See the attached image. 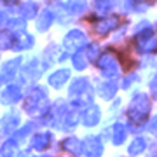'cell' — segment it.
I'll list each match as a JSON object with an SVG mask.
<instances>
[{
    "label": "cell",
    "mask_w": 157,
    "mask_h": 157,
    "mask_svg": "<svg viewBox=\"0 0 157 157\" xmlns=\"http://www.w3.org/2000/svg\"><path fill=\"white\" fill-rule=\"evenodd\" d=\"M150 112V100L145 94H136L131 101V105L128 108V113L133 122H140L148 115Z\"/></svg>",
    "instance_id": "6da1fadb"
},
{
    "label": "cell",
    "mask_w": 157,
    "mask_h": 157,
    "mask_svg": "<svg viewBox=\"0 0 157 157\" xmlns=\"http://www.w3.org/2000/svg\"><path fill=\"white\" fill-rule=\"evenodd\" d=\"M47 107V96H45V91L37 87L26 96V101H25V110L32 115H37V113L44 112V108Z\"/></svg>",
    "instance_id": "7a4b0ae2"
},
{
    "label": "cell",
    "mask_w": 157,
    "mask_h": 157,
    "mask_svg": "<svg viewBox=\"0 0 157 157\" xmlns=\"http://www.w3.org/2000/svg\"><path fill=\"white\" fill-rule=\"evenodd\" d=\"M136 47L140 52H152L157 49V37L152 35V30H147L136 37Z\"/></svg>",
    "instance_id": "3957f363"
},
{
    "label": "cell",
    "mask_w": 157,
    "mask_h": 157,
    "mask_svg": "<svg viewBox=\"0 0 157 157\" xmlns=\"http://www.w3.org/2000/svg\"><path fill=\"white\" fill-rule=\"evenodd\" d=\"M98 67L103 70V73L107 75V77H115L119 73V63L115 59L113 54L107 52V54H103V56L98 59Z\"/></svg>",
    "instance_id": "277c9868"
},
{
    "label": "cell",
    "mask_w": 157,
    "mask_h": 157,
    "mask_svg": "<svg viewBox=\"0 0 157 157\" xmlns=\"http://www.w3.org/2000/svg\"><path fill=\"white\" fill-rule=\"evenodd\" d=\"M86 35L80 32V30H72L70 33L65 37V47H67L68 52H73V51H77L78 47H82L86 44Z\"/></svg>",
    "instance_id": "5b68a950"
},
{
    "label": "cell",
    "mask_w": 157,
    "mask_h": 157,
    "mask_svg": "<svg viewBox=\"0 0 157 157\" xmlns=\"http://www.w3.org/2000/svg\"><path fill=\"white\" fill-rule=\"evenodd\" d=\"M84 152L87 157H100L103 152V143L96 136H87L84 140Z\"/></svg>",
    "instance_id": "8992f818"
},
{
    "label": "cell",
    "mask_w": 157,
    "mask_h": 157,
    "mask_svg": "<svg viewBox=\"0 0 157 157\" xmlns=\"http://www.w3.org/2000/svg\"><path fill=\"white\" fill-rule=\"evenodd\" d=\"M119 23H121V19H119L117 16H112V17H103V19H100V21L94 25V30L98 32V33L105 35L108 33V32H112V30H115L119 26Z\"/></svg>",
    "instance_id": "52a82bcc"
},
{
    "label": "cell",
    "mask_w": 157,
    "mask_h": 157,
    "mask_svg": "<svg viewBox=\"0 0 157 157\" xmlns=\"http://www.w3.org/2000/svg\"><path fill=\"white\" fill-rule=\"evenodd\" d=\"M0 100H2V103H6V105H9V103H16L17 100H21V87L19 86H7L6 89L2 91V94H0Z\"/></svg>",
    "instance_id": "ba28073f"
},
{
    "label": "cell",
    "mask_w": 157,
    "mask_h": 157,
    "mask_svg": "<svg viewBox=\"0 0 157 157\" xmlns=\"http://www.w3.org/2000/svg\"><path fill=\"white\" fill-rule=\"evenodd\" d=\"M17 67H19V59H12V61H7L2 68V73H0V84H4V82H9L17 72Z\"/></svg>",
    "instance_id": "9c48e42d"
},
{
    "label": "cell",
    "mask_w": 157,
    "mask_h": 157,
    "mask_svg": "<svg viewBox=\"0 0 157 157\" xmlns=\"http://www.w3.org/2000/svg\"><path fill=\"white\" fill-rule=\"evenodd\" d=\"M40 75V63L39 59H30L26 65H25V70H23V78L25 80H33Z\"/></svg>",
    "instance_id": "30bf717a"
},
{
    "label": "cell",
    "mask_w": 157,
    "mask_h": 157,
    "mask_svg": "<svg viewBox=\"0 0 157 157\" xmlns=\"http://www.w3.org/2000/svg\"><path fill=\"white\" fill-rule=\"evenodd\" d=\"M89 91V84H87V80L86 78H77V80H73V84L70 86V96H77L78 94V100H82V93H87Z\"/></svg>",
    "instance_id": "8fae6325"
},
{
    "label": "cell",
    "mask_w": 157,
    "mask_h": 157,
    "mask_svg": "<svg viewBox=\"0 0 157 157\" xmlns=\"http://www.w3.org/2000/svg\"><path fill=\"white\" fill-rule=\"evenodd\" d=\"M63 148L68 152V154H72V155H80L82 154V141L77 140V138H67V140L63 141Z\"/></svg>",
    "instance_id": "7c38bea8"
},
{
    "label": "cell",
    "mask_w": 157,
    "mask_h": 157,
    "mask_svg": "<svg viewBox=\"0 0 157 157\" xmlns=\"http://www.w3.org/2000/svg\"><path fill=\"white\" fill-rule=\"evenodd\" d=\"M51 140H52L51 133H40V135H37L32 140V147L35 150H44V148H47L51 145Z\"/></svg>",
    "instance_id": "4fadbf2b"
},
{
    "label": "cell",
    "mask_w": 157,
    "mask_h": 157,
    "mask_svg": "<svg viewBox=\"0 0 157 157\" xmlns=\"http://www.w3.org/2000/svg\"><path fill=\"white\" fill-rule=\"evenodd\" d=\"M98 121H100V108L98 107H89L82 113V122L86 126H94Z\"/></svg>",
    "instance_id": "5bb4252c"
},
{
    "label": "cell",
    "mask_w": 157,
    "mask_h": 157,
    "mask_svg": "<svg viewBox=\"0 0 157 157\" xmlns=\"http://www.w3.org/2000/svg\"><path fill=\"white\" fill-rule=\"evenodd\" d=\"M77 122H78V113L73 112V110H70V112L65 110L59 126H61L63 129H72V128H75V124H77Z\"/></svg>",
    "instance_id": "9a60e30c"
},
{
    "label": "cell",
    "mask_w": 157,
    "mask_h": 157,
    "mask_svg": "<svg viewBox=\"0 0 157 157\" xmlns=\"http://www.w3.org/2000/svg\"><path fill=\"white\" fill-rule=\"evenodd\" d=\"M19 124V115L17 113H9L2 119V131L4 133H11L12 129H16V126Z\"/></svg>",
    "instance_id": "2e32d148"
},
{
    "label": "cell",
    "mask_w": 157,
    "mask_h": 157,
    "mask_svg": "<svg viewBox=\"0 0 157 157\" xmlns=\"http://www.w3.org/2000/svg\"><path fill=\"white\" fill-rule=\"evenodd\" d=\"M68 75H70L68 70H58V72H54L49 77V84L54 86V87H61V86L68 80Z\"/></svg>",
    "instance_id": "e0dca14e"
},
{
    "label": "cell",
    "mask_w": 157,
    "mask_h": 157,
    "mask_svg": "<svg viewBox=\"0 0 157 157\" xmlns=\"http://www.w3.org/2000/svg\"><path fill=\"white\" fill-rule=\"evenodd\" d=\"M126 135H128V131H126V126H122V124H115L112 128V140L115 145H121L126 140Z\"/></svg>",
    "instance_id": "ac0fdd59"
},
{
    "label": "cell",
    "mask_w": 157,
    "mask_h": 157,
    "mask_svg": "<svg viewBox=\"0 0 157 157\" xmlns=\"http://www.w3.org/2000/svg\"><path fill=\"white\" fill-rule=\"evenodd\" d=\"M115 91H117V86L113 84V82H105V84H100L98 94H100L101 98H105V100H110V98L115 94Z\"/></svg>",
    "instance_id": "d6986e66"
},
{
    "label": "cell",
    "mask_w": 157,
    "mask_h": 157,
    "mask_svg": "<svg viewBox=\"0 0 157 157\" xmlns=\"http://www.w3.org/2000/svg\"><path fill=\"white\" fill-rule=\"evenodd\" d=\"M52 19H54V16H52V12H51L49 9H44V11L40 12L39 21H37V26H39V30H47V28L51 26V23H52Z\"/></svg>",
    "instance_id": "ffe728a7"
},
{
    "label": "cell",
    "mask_w": 157,
    "mask_h": 157,
    "mask_svg": "<svg viewBox=\"0 0 157 157\" xmlns=\"http://www.w3.org/2000/svg\"><path fill=\"white\" fill-rule=\"evenodd\" d=\"M19 12H21L23 17H33L37 14V6L33 2H25L19 6Z\"/></svg>",
    "instance_id": "44dd1931"
},
{
    "label": "cell",
    "mask_w": 157,
    "mask_h": 157,
    "mask_svg": "<svg viewBox=\"0 0 157 157\" xmlns=\"http://www.w3.org/2000/svg\"><path fill=\"white\" fill-rule=\"evenodd\" d=\"M16 143L12 140H9L7 143H4V147L0 148V157H16Z\"/></svg>",
    "instance_id": "7402d4cb"
},
{
    "label": "cell",
    "mask_w": 157,
    "mask_h": 157,
    "mask_svg": "<svg viewBox=\"0 0 157 157\" xmlns=\"http://www.w3.org/2000/svg\"><path fill=\"white\" fill-rule=\"evenodd\" d=\"M14 44H16V45H14V49H16V51L28 49V47H32V45H33V39H32L30 35H25V33H23L21 37H19L16 42H14Z\"/></svg>",
    "instance_id": "603a6c76"
},
{
    "label": "cell",
    "mask_w": 157,
    "mask_h": 157,
    "mask_svg": "<svg viewBox=\"0 0 157 157\" xmlns=\"http://www.w3.org/2000/svg\"><path fill=\"white\" fill-rule=\"evenodd\" d=\"M145 140L143 138H136L131 145H129V154L131 155H138V154H141V152L145 150Z\"/></svg>",
    "instance_id": "cb8c5ba5"
},
{
    "label": "cell",
    "mask_w": 157,
    "mask_h": 157,
    "mask_svg": "<svg viewBox=\"0 0 157 157\" xmlns=\"http://www.w3.org/2000/svg\"><path fill=\"white\" fill-rule=\"evenodd\" d=\"M11 44H12L11 32H7V30L0 32V49H7V47H11Z\"/></svg>",
    "instance_id": "d4e9b609"
},
{
    "label": "cell",
    "mask_w": 157,
    "mask_h": 157,
    "mask_svg": "<svg viewBox=\"0 0 157 157\" xmlns=\"http://www.w3.org/2000/svg\"><path fill=\"white\" fill-rule=\"evenodd\" d=\"M112 7H113L112 2H96V12L101 14V16L108 14V12L112 11Z\"/></svg>",
    "instance_id": "484cf974"
},
{
    "label": "cell",
    "mask_w": 157,
    "mask_h": 157,
    "mask_svg": "<svg viewBox=\"0 0 157 157\" xmlns=\"http://www.w3.org/2000/svg\"><path fill=\"white\" fill-rule=\"evenodd\" d=\"M73 65H75V68H78V70L86 68V65H87V56H86V52L84 54H82V52L75 54V58H73Z\"/></svg>",
    "instance_id": "4316f807"
},
{
    "label": "cell",
    "mask_w": 157,
    "mask_h": 157,
    "mask_svg": "<svg viewBox=\"0 0 157 157\" xmlns=\"http://www.w3.org/2000/svg\"><path fill=\"white\" fill-rule=\"evenodd\" d=\"M30 131H32V124H28L26 128H23L21 131H17L16 135H14V140H12V141H14V143H19V141H21L25 136L30 135Z\"/></svg>",
    "instance_id": "83f0119b"
},
{
    "label": "cell",
    "mask_w": 157,
    "mask_h": 157,
    "mask_svg": "<svg viewBox=\"0 0 157 157\" xmlns=\"http://www.w3.org/2000/svg\"><path fill=\"white\" fill-rule=\"evenodd\" d=\"M98 45L91 44L89 47H87V51H86V56H87V59H93V61H96V58H98Z\"/></svg>",
    "instance_id": "f1b7e54d"
},
{
    "label": "cell",
    "mask_w": 157,
    "mask_h": 157,
    "mask_svg": "<svg viewBox=\"0 0 157 157\" xmlns=\"http://www.w3.org/2000/svg\"><path fill=\"white\" fill-rule=\"evenodd\" d=\"M9 25H11V28L23 30V26H25V19H11V21H9Z\"/></svg>",
    "instance_id": "f546056e"
},
{
    "label": "cell",
    "mask_w": 157,
    "mask_h": 157,
    "mask_svg": "<svg viewBox=\"0 0 157 157\" xmlns=\"http://www.w3.org/2000/svg\"><path fill=\"white\" fill-rule=\"evenodd\" d=\"M150 133H154L157 136V115L152 119V122H150Z\"/></svg>",
    "instance_id": "4dcf8cb0"
},
{
    "label": "cell",
    "mask_w": 157,
    "mask_h": 157,
    "mask_svg": "<svg viewBox=\"0 0 157 157\" xmlns=\"http://www.w3.org/2000/svg\"><path fill=\"white\" fill-rule=\"evenodd\" d=\"M150 87H152V91H154V94H157V77L154 78V80H152Z\"/></svg>",
    "instance_id": "1f68e13d"
}]
</instances>
